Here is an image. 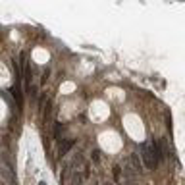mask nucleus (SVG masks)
Listing matches in <instances>:
<instances>
[{
  "mask_svg": "<svg viewBox=\"0 0 185 185\" xmlns=\"http://www.w3.org/2000/svg\"><path fill=\"white\" fill-rule=\"evenodd\" d=\"M141 162H143V168H145V170H152V168L158 164V160H156V156L152 154L148 143H143V145H141Z\"/></svg>",
  "mask_w": 185,
  "mask_h": 185,
  "instance_id": "1",
  "label": "nucleus"
},
{
  "mask_svg": "<svg viewBox=\"0 0 185 185\" xmlns=\"http://www.w3.org/2000/svg\"><path fill=\"white\" fill-rule=\"evenodd\" d=\"M129 166L133 172H143L145 168H143V162H141V156L139 152H131L129 154Z\"/></svg>",
  "mask_w": 185,
  "mask_h": 185,
  "instance_id": "2",
  "label": "nucleus"
},
{
  "mask_svg": "<svg viewBox=\"0 0 185 185\" xmlns=\"http://www.w3.org/2000/svg\"><path fill=\"white\" fill-rule=\"evenodd\" d=\"M19 83H21V81H16V83H14V87L10 89V93H12V96L16 98V102L21 106V104H23V93H21V87H19Z\"/></svg>",
  "mask_w": 185,
  "mask_h": 185,
  "instance_id": "3",
  "label": "nucleus"
},
{
  "mask_svg": "<svg viewBox=\"0 0 185 185\" xmlns=\"http://www.w3.org/2000/svg\"><path fill=\"white\" fill-rule=\"evenodd\" d=\"M158 148H160V158H166L168 154H170V150H168V139H166V137L158 139Z\"/></svg>",
  "mask_w": 185,
  "mask_h": 185,
  "instance_id": "4",
  "label": "nucleus"
},
{
  "mask_svg": "<svg viewBox=\"0 0 185 185\" xmlns=\"http://www.w3.org/2000/svg\"><path fill=\"white\" fill-rule=\"evenodd\" d=\"M73 145H75V141H73V139H70V141H64V143L60 145V150H58V154H60V156H66V154L70 152V148L73 147Z\"/></svg>",
  "mask_w": 185,
  "mask_h": 185,
  "instance_id": "5",
  "label": "nucleus"
},
{
  "mask_svg": "<svg viewBox=\"0 0 185 185\" xmlns=\"http://www.w3.org/2000/svg\"><path fill=\"white\" fill-rule=\"evenodd\" d=\"M2 173H4V178L8 179L10 185H16V179H14V176H12V170H2Z\"/></svg>",
  "mask_w": 185,
  "mask_h": 185,
  "instance_id": "6",
  "label": "nucleus"
},
{
  "mask_svg": "<svg viewBox=\"0 0 185 185\" xmlns=\"http://www.w3.org/2000/svg\"><path fill=\"white\" fill-rule=\"evenodd\" d=\"M114 179L116 183H121V166H114Z\"/></svg>",
  "mask_w": 185,
  "mask_h": 185,
  "instance_id": "7",
  "label": "nucleus"
},
{
  "mask_svg": "<svg viewBox=\"0 0 185 185\" xmlns=\"http://www.w3.org/2000/svg\"><path fill=\"white\" fill-rule=\"evenodd\" d=\"M91 158H93L95 164H98V162H100V150H93V152H91Z\"/></svg>",
  "mask_w": 185,
  "mask_h": 185,
  "instance_id": "8",
  "label": "nucleus"
},
{
  "mask_svg": "<svg viewBox=\"0 0 185 185\" xmlns=\"http://www.w3.org/2000/svg\"><path fill=\"white\" fill-rule=\"evenodd\" d=\"M48 75H50V70L46 68V70L43 71V83H46V79H48Z\"/></svg>",
  "mask_w": 185,
  "mask_h": 185,
  "instance_id": "9",
  "label": "nucleus"
},
{
  "mask_svg": "<svg viewBox=\"0 0 185 185\" xmlns=\"http://www.w3.org/2000/svg\"><path fill=\"white\" fill-rule=\"evenodd\" d=\"M39 185H46V181H41V183H39Z\"/></svg>",
  "mask_w": 185,
  "mask_h": 185,
  "instance_id": "10",
  "label": "nucleus"
}]
</instances>
